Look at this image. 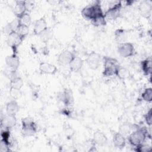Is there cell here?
<instances>
[{
	"instance_id": "cell-34",
	"label": "cell",
	"mask_w": 152,
	"mask_h": 152,
	"mask_svg": "<svg viewBox=\"0 0 152 152\" xmlns=\"http://www.w3.org/2000/svg\"><path fill=\"white\" fill-rule=\"evenodd\" d=\"M10 144L4 141V140H1L0 142V151L1 152H8L10 151Z\"/></svg>"
},
{
	"instance_id": "cell-7",
	"label": "cell",
	"mask_w": 152,
	"mask_h": 152,
	"mask_svg": "<svg viewBox=\"0 0 152 152\" xmlns=\"http://www.w3.org/2000/svg\"><path fill=\"white\" fill-rule=\"evenodd\" d=\"M101 56L97 52H92L88 54L86 59V62L90 68L93 70L97 69L100 64Z\"/></svg>"
},
{
	"instance_id": "cell-28",
	"label": "cell",
	"mask_w": 152,
	"mask_h": 152,
	"mask_svg": "<svg viewBox=\"0 0 152 152\" xmlns=\"http://www.w3.org/2000/svg\"><path fill=\"white\" fill-rule=\"evenodd\" d=\"M91 22L92 24L94 26L96 27H99V26H105L106 24V19L104 15V14L98 16L96 17L95 18L91 20Z\"/></svg>"
},
{
	"instance_id": "cell-12",
	"label": "cell",
	"mask_w": 152,
	"mask_h": 152,
	"mask_svg": "<svg viewBox=\"0 0 152 152\" xmlns=\"http://www.w3.org/2000/svg\"><path fill=\"white\" fill-rule=\"evenodd\" d=\"M58 99L65 105H69L73 102L72 92L69 89H65L58 95Z\"/></svg>"
},
{
	"instance_id": "cell-26",
	"label": "cell",
	"mask_w": 152,
	"mask_h": 152,
	"mask_svg": "<svg viewBox=\"0 0 152 152\" xmlns=\"http://www.w3.org/2000/svg\"><path fill=\"white\" fill-rule=\"evenodd\" d=\"M115 75L121 80H125L129 77L130 72L127 68L120 66L118 68Z\"/></svg>"
},
{
	"instance_id": "cell-16",
	"label": "cell",
	"mask_w": 152,
	"mask_h": 152,
	"mask_svg": "<svg viewBox=\"0 0 152 152\" xmlns=\"http://www.w3.org/2000/svg\"><path fill=\"white\" fill-rule=\"evenodd\" d=\"M13 12L17 18L21 16L22 14L27 12L26 7V1H17L15 2V5L13 9Z\"/></svg>"
},
{
	"instance_id": "cell-1",
	"label": "cell",
	"mask_w": 152,
	"mask_h": 152,
	"mask_svg": "<svg viewBox=\"0 0 152 152\" xmlns=\"http://www.w3.org/2000/svg\"><path fill=\"white\" fill-rule=\"evenodd\" d=\"M148 136V131L145 127L137 128L128 136L129 142L134 147H138L145 142Z\"/></svg>"
},
{
	"instance_id": "cell-15",
	"label": "cell",
	"mask_w": 152,
	"mask_h": 152,
	"mask_svg": "<svg viewBox=\"0 0 152 152\" xmlns=\"http://www.w3.org/2000/svg\"><path fill=\"white\" fill-rule=\"evenodd\" d=\"M138 9L142 17L148 18L151 16L152 7L151 4L147 1H144L141 2L139 5Z\"/></svg>"
},
{
	"instance_id": "cell-23",
	"label": "cell",
	"mask_w": 152,
	"mask_h": 152,
	"mask_svg": "<svg viewBox=\"0 0 152 152\" xmlns=\"http://www.w3.org/2000/svg\"><path fill=\"white\" fill-rule=\"evenodd\" d=\"M18 21V24L21 25H24L29 27L31 23V18L28 13L27 12L22 14L21 16L17 18Z\"/></svg>"
},
{
	"instance_id": "cell-32",
	"label": "cell",
	"mask_w": 152,
	"mask_h": 152,
	"mask_svg": "<svg viewBox=\"0 0 152 152\" xmlns=\"http://www.w3.org/2000/svg\"><path fill=\"white\" fill-rule=\"evenodd\" d=\"M10 94L11 96L14 99H17L20 98L22 95V92L20 90V89H16L13 88H10Z\"/></svg>"
},
{
	"instance_id": "cell-3",
	"label": "cell",
	"mask_w": 152,
	"mask_h": 152,
	"mask_svg": "<svg viewBox=\"0 0 152 152\" xmlns=\"http://www.w3.org/2000/svg\"><path fill=\"white\" fill-rule=\"evenodd\" d=\"M103 65L104 69L103 75L105 77H111L115 75L118 68L120 66L116 59L109 56L103 57Z\"/></svg>"
},
{
	"instance_id": "cell-20",
	"label": "cell",
	"mask_w": 152,
	"mask_h": 152,
	"mask_svg": "<svg viewBox=\"0 0 152 152\" xmlns=\"http://www.w3.org/2000/svg\"><path fill=\"white\" fill-rule=\"evenodd\" d=\"M18 104L16 100H15L14 99L7 103L6 105V112L7 114L15 115V114L18 112Z\"/></svg>"
},
{
	"instance_id": "cell-31",
	"label": "cell",
	"mask_w": 152,
	"mask_h": 152,
	"mask_svg": "<svg viewBox=\"0 0 152 152\" xmlns=\"http://www.w3.org/2000/svg\"><path fill=\"white\" fill-rule=\"evenodd\" d=\"M142 98L144 101L150 102L152 100V89L151 88H147L142 93Z\"/></svg>"
},
{
	"instance_id": "cell-36",
	"label": "cell",
	"mask_w": 152,
	"mask_h": 152,
	"mask_svg": "<svg viewBox=\"0 0 152 152\" xmlns=\"http://www.w3.org/2000/svg\"><path fill=\"white\" fill-rule=\"evenodd\" d=\"M65 132V135L67 137H71L74 134V131L72 129V128H71V127L66 129Z\"/></svg>"
},
{
	"instance_id": "cell-25",
	"label": "cell",
	"mask_w": 152,
	"mask_h": 152,
	"mask_svg": "<svg viewBox=\"0 0 152 152\" xmlns=\"http://www.w3.org/2000/svg\"><path fill=\"white\" fill-rule=\"evenodd\" d=\"M18 18H17L15 20H13L12 21L8 23L5 27L4 28V32L7 33V34H9L12 31H16V29L18 26Z\"/></svg>"
},
{
	"instance_id": "cell-13",
	"label": "cell",
	"mask_w": 152,
	"mask_h": 152,
	"mask_svg": "<svg viewBox=\"0 0 152 152\" xmlns=\"http://www.w3.org/2000/svg\"><path fill=\"white\" fill-rule=\"evenodd\" d=\"M47 28L48 26L45 18L44 17H41L35 21L33 27V32L34 34L39 36Z\"/></svg>"
},
{
	"instance_id": "cell-5",
	"label": "cell",
	"mask_w": 152,
	"mask_h": 152,
	"mask_svg": "<svg viewBox=\"0 0 152 152\" xmlns=\"http://www.w3.org/2000/svg\"><path fill=\"white\" fill-rule=\"evenodd\" d=\"M121 8V1H116L113 2L112 6L109 7V8L105 12L104 14L106 19L114 20L118 18L120 15Z\"/></svg>"
},
{
	"instance_id": "cell-30",
	"label": "cell",
	"mask_w": 152,
	"mask_h": 152,
	"mask_svg": "<svg viewBox=\"0 0 152 152\" xmlns=\"http://www.w3.org/2000/svg\"><path fill=\"white\" fill-rule=\"evenodd\" d=\"M115 37L117 41L119 42V43H124L123 41L126 38V35L125 33V30L123 29H118L115 32Z\"/></svg>"
},
{
	"instance_id": "cell-27",
	"label": "cell",
	"mask_w": 152,
	"mask_h": 152,
	"mask_svg": "<svg viewBox=\"0 0 152 152\" xmlns=\"http://www.w3.org/2000/svg\"><path fill=\"white\" fill-rule=\"evenodd\" d=\"M15 31L20 36V37L23 40H24L29 33V28L28 26H26L24 25H21V24H18Z\"/></svg>"
},
{
	"instance_id": "cell-2",
	"label": "cell",
	"mask_w": 152,
	"mask_h": 152,
	"mask_svg": "<svg viewBox=\"0 0 152 152\" xmlns=\"http://www.w3.org/2000/svg\"><path fill=\"white\" fill-rule=\"evenodd\" d=\"M81 14L84 18L90 20L104 14L102 10L100 2L96 1L92 4L86 6L82 10Z\"/></svg>"
},
{
	"instance_id": "cell-11",
	"label": "cell",
	"mask_w": 152,
	"mask_h": 152,
	"mask_svg": "<svg viewBox=\"0 0 152 152\" xmlns=\"http://www.w3.org/2000/svg\"><path fill=\"white\" fill-rule=\"evenodd\" d=\"M39 69L42 74L54 75L58 71V69L55 65L46 62H42L40 64Z\"/></svg>"
},
{
	"instance_id": "cell-33",
	"label": "cell",
	"mask_w": 152,
	"mask_h": 152,
	"mask_svg": "<svg viewBox=\"0 0 152 152\" xmlns=\"http://www.w3.org/2000/svg\"><path fill=\"white\" fill-rule=\"evenodd\" d=\"M96 143L94 141L93 139H89L87 141H86L84 143V147L88 148V151H93L95 150L96 147Z\"/></svg>"
},
{
	"instance_id": "cell-19",
	"label": "cell",
	"mask_w": 152,
	"mask_h": 152,
	"mask_svg": "<svg viewBox=\"0 0 152 152\" xmlns=\"http://www.w3.org/2000/svg\"><path fill=\"white\" fill-rule=\"evenodd\" d=\"M93 139L95 142L96 144L100 146L105 145L107 142V137L104 135V134H103L102 132L100 131H96L94 133Z\"/></svg>"
},
{
	"instance_id": "cell-35",
	"label": "cell",
	"mask_w": 152,
	"mask_h": 152,
	"mask_svg": "<svg viewBox=\"0 0 152 152\" xmlns=\"http://www.w3.org/2000/svg\"><path fill=\"white\" fill-rule=\"evenodd\" d=\"M144 118H145V121L146 123L150 126L151 125V121H152V112L151 109L145 115Z\"/></svg>"
},
{
	"instance_id": "cell-10",
	"label": "cell",
	"mask_w": 152,
	"mask_h": 152,
	"mask_svg": "<svg viewBox=\"0 0 152 152\" xmlns=\"http://www.w3.org/2000/svg\"><path fill=\"white\" fill-rule=\"evenodd\" d=\"M5 63L8 68L16 71L20 65V60L17 53L14 52L13 54L7 56L5 58Z\"/></svg>"
},
{
	"instance_id": "cell-22",
	"label": "cell",
	"mask_w": 152,
	"mask_h": 152,
	"mask_svg": "<svg viewBox=\"0 0 152 152\" xmlns=\"http://www.w3.org/2000/svg\"><path fill=\"white\" fill-rule=\"evenodd\" d=\"M141 68L145 75H150L151 73V59L148 58L141 62Z\"/></svg>"
},
{
	"instance_id": "cell-24",
	"label": "cell",
	"mask_w": 152,
	"mask_h": 152,
	"mask_svg": "<svg viewBox=\"0 0 152 152\" xmlns=\"http://www.w3.org/2000/svg\"><path fill=\"white\" fill-rule=\"evenodd\" d=\"M23 84H24L23 81L21 77H14L11 79L10 86V88L21 89V88L23 86Z\"/></svg>"
},
{
	"instance_id": "cell-8",
	"label": "cell",
	"mask_w": 152,
	"mask_h": 152,
	"mask_svg": "<svg viewBox=\"0 0 152 152\" xmlns=\"http://www.w3.org/2000/svg\"><path fill=\"white\" fill-rule=\"evenodd\" d=\"M23 41V40L20 37V36L15 31H12L8 34L7 42L8 46L14 50V52H15V49Z\"/></svg>"
},
{
	"instance_id": "cell-17",
	"label": "cell",
	"mask_w": 152,
	"mask_h": 152,
	"mask_svg": "<svg viewBox=\"0 0 152 152\" xmlns=\"http://www.w3.org/2000/svg\"><path fill=\"white\" fill-rule=\"evenodd\" d=\"M113 143L116 148H123L126 144L125 138L119 132H116L113 136Z\"/></svg>"
},
{
	"instance_id": "cell-21",
	"label": "cell",
	"mask_w": 152,
	"mask_h": 152,
	"mask_svg": "<svg viewBox=\"0 0 152 152\" xmlns=\"http://www.w3.org/2000/svg\"><path fill=\"white\" fill-rule=\"evenodd\" d=\"M133 125L129 123L122 124L119 127V132L124 137L128 136L133 131Z\"/></svg>"
},
{
	"instance_id": "cell-29",
	"label": "cell",
	"mask_w": 152,
	"mask_h": 152,
	"mask_svg": "<svg viewBox=\"0 0 152 152\" xmlns=\"http://www.w3.org/2000/svg\"><path fill=\"white\" fill-rule=\"evenodd\" d=\"M52 36H53V32L49 28H47L45 31H43L42 33H40L39 35L41 40L45 42H46L49 40H50L52 38Z\"/></svg>"
},
{
	"instance_id": "cell-9",
	"label": "cell",
	"mask_w": 152,
	"mask_h": 152,
	"mask_svg": "<svg viewBox=\"0 0 152 152\" xmlns=\"http://www.w3.org/2000/svg\"><path fill=\"white\" fill-rule=\"evenodd\" d=\"M75 56V55L72 52L66 50H64L58 55V61L62 65H69Z\"/></svg>"
},
{
	"instance_id": "cell-6",
	"label": "cell",
	"mask_w": 152,
	"mask_h": 152,
	"mask_svg": "<svg viewBox=\"0 0 152 152\" xmlns=\"http://www.w3.org/2000/svg\"><path fill=\"white\" fill-rule=\"evenodd\" d=\"M118 52L123 58H128L132 56L135 52L134 46L130 42L119 43L118 46Z\"/></svg>"
},
{
	"instance_id": "cell-18",
	"label": "cell",
	"mask_w": 152,
	"mask_h": 152,
	"mask_svg": "<svg viewBox=\"0 0 152 152\" xmlns=\"http://www.w3.org/2000/svg\"><path fill=\"white\" fill-rule=\"evenodd\" d=\"M83 65V59L78 56H75L71 62L69 64V68L71 71L72 72H78L80 71Z\"/></svg>"
},
{
	"instance_id": "cell-14",
	"label": "cell",
	"mask_w": 152,
	"mask_h": 152,
	"mask_svg": "<svg viewBox=\"0 0 152 152\" xmlns=\"http://www.w3.org/2000/svg\"><path fill=\"white\" fill-rule=\"evenodd\" d=\"M17 123V119L15 115L7 114L2 119L1 125L5 129H10L13 128Z\"/></svg>"
},
{
	"instance_id": "cell-4",
	"label": "cell",
	"mask_w": 152,
	"mask_h": 152,
	"mask_svg": "<svg viewBox=\"0 0 152 152\" xmlns=\"http://www.w3.org/2000/svg\"><path fill=\"white\" fill-rule=\"evenodd\" d=\"M21 133L23 137H31L36 133V124L31 118L29 117L23 118L21 120Z\"/></svg>"
}]
</instances>
